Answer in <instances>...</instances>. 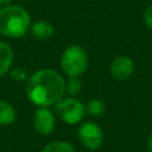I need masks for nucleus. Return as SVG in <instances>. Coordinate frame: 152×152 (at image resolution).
I'll return each mask as SVG.
<instances>
[{
  "instance_id": "14",
  "label": "nucleus",
  "mask_w": 152,
  "mask_h": 152,
  "mask_svg": "<svg viewBox=\"0 0 152 152\" xmlns=\"http://www.w3.org/2000/svg\"><path fill=\"white\" fill-rule=\"evenodd\" d=\"M10 76H11V78L13 80V81H15V82H23V81H27V74L23 70V69H20V68H13V69H11L10 71Z\"/></svg>"
},
{
  "instance_id": "6",
  "label": "nucleus",
  "mask_w": 152,
  "mask_h": 152,
  "mask_svg": "<svg viewBox=\"0 0 152 152\" xmlns=\"http://www.w3.org/2000/svg\"><path fill=\"white\" fill-rule=\"evenodd\" d=\"M36 132L43 135H49L55 129L56 115L49 107H37L32 118Z\"/></svg>"
},
{
  "instance_id": "11",
  "label": "nucleus",
  "mask_w": 152,
  "mask_h": 152,
  "mask_svg": "<svg viewBox=\"0 0 152 152\" xmlns=\"http://www.w3.org/2000/svg\"><path fill=\"white\" fill-rule=\"evenodd\" d=\"M40 152H75V147L69 141H53L48 144Z\"/></svg>"
},
{
  "instance_id": "3",
  "label": "nucleus",
  "mask_w": 152,
  "mask_h": 152,
  "mask_svg": "<svg viewBox=\"0 0 152 152\" xmlns=\"http://www.w3.org/2000/svg\"><path fill=\"white\" fill-rule=\"evenodd\" d=\"M61 68L68 77H80L87 71L88 53L81 45L65 48L61 56Z\"/></svg>"
},
{
  "instance_id": "16",
  "label": "nucleus",
  "mask_w": 152,
  "mask_h": 152,
  "mask_svg": "<svg viewBox=\"0 0 152 152\" xmlns=\"http://www.w3.org/2000/svg\"><path fill=\"white\" fill-rule=\"evenodd\" d=\"M147 148H148L150 152H152V133L150 134L148 140H147Z\"/></svg>"
},
{
  "instance_id": "17",
  "label": "nucleus",
  "mask_w": 152,
  "mask_h": 152,
  "mask_svg": "<svg viewBox=\"0 0 152 152\" xmlns=\"http://www.w3.org/2000/svg\"><path fill=\"white\" fill-rule=\"evenodd\" d=\"M12 0H0V7H4V6H7V5H11Z\"/></svg>"
},
{
  "instance_id": "13",
  "label": "nucleus",
  "mask_w": 152,
  "mask_h": 152,
  "mask_svg": "<svg viewBox=\"0 0 152 152\" xmlns=\"http://www.w3.org/2000/svg\"><path fill=\"white\" fill-rule=\"evenodd\" d=\"M82 90V83L80 81V77H68L65 81V93H68L70 96H76Z\"/></svg>"
},
{
  "instance_id": "2",
  "label": "nucleus",
  "mask_w": 152,
  "mask_h": 152,
  "mask_svg": "<svg viewBox=\"0 0 152 152\" xmlns=\"http://www.w3.org/2000/svg\"><path fill=\"white\" fill-rule=\"evenodd\" d=\"M31 26L28 12L18 5L0 7V34L8 38L24 37Z\"/></svg>"
},
{
  "instance_id": "7",
  "label": "nucleus",
  "mask_w": 152,
  "mask_h": 152,
  "mask_svg": "<svg viewBox=\"0 0 152 152\" xmlns=\"http://www.w3.org/2000/svg\"><path fill=\"white\" fill-rule=\"evenodd\" d=\"M134 71V62L128 56L115 57L109 66L110 75L119 81H125L132 76Z\"/></svg>"
},
{
  "instance_id": "4",
  "label": "nucleus",
  "mask_w": 152,
  "mask_h": 152,
  "mask_svg": "<svg viewBox=\"0 0 152 152\" xmlns=\"http://www.w3.org/2000/svg\"><path fill=\"white\" fill-rule=\"evenodd\" d=\"M55 115L68 125L81 122L86 115V104L74 96L62 97L55 104Z\"/></svg>"
},
{
  "instance_id": "15",
  "label": "nucleus",
  "mask_w": 152,
  "mask_h": 152,
  "mask_svg": "<svg viewBox=\"0 0 152 152\" xmlns=\"http://www.w3.org/2000/svg\"><path fill=\"white\" fill-rule=\"evenodd\" d=\"M144 23L152 31V5L148 6L144 12Z\"/></svg>"
},
{
  "instance_id": "12",
  "label": "nucleus",
  "mask_w": 152,
  "mask_h": 152,
  "mask_svg": "<svg viewBox=\"0 0 152 152\" xmlns=\"http://www.w3.org/2000/svg\"><path fill=\"white\" fill-rule=\"evenodd\" d=\"M106 109L104 102L100 99H91L86 104V113H88L91 116H100L103 114Z\"/></svg>"
},
{
  "instance_id": "5",
  "label": "nucleus",
  "mask_w": 152,
  "mask_h": 152,
  "mask_svg": "<svg viewBox=\"0 0 152 152\" xmlns=\"http://www.w3.org/2000/svg\"><path fill=\"white\" fill-rule=\"evenodd\" d=\"M78 139L81 144L88 150L95 151L97 150L103 141V132L100 126L93 121L83 122L77 131Z\"/></svg>"
},
{
  "instance_id": "1",
  "label": "nucleus",
  "mask_w": 152,
  "mask_h": 152,
  "mask_svg": "<svg viewBox=\"0 0 152 152\" xmlns=\"http://www.w3.org/2000/svg\"><path fill=\"white\" fill-rule=\"evenodd\" d=\"M25 91L37 107L55 106L65 94V78L55 69L43 68L27 78Z\"/></svg>"
},
{
  "instance_id": "10",
  "label": "nucleus",
  "mask_w": 152,
  "mask_h": 152,
  "mask_svg": "<svg viewBox=\"0 0 152 152\" xmlns=\"http://www.w3.org/2000/svg\"><path fill=\"white\" fill-rule=\"evenodd\" d=\"M15 118L17 113L14 107L10 102L0 100V126H8L13 124Z\"/></svg>"
},
{
  "instance_id": "8",
  "label": "nucleus",
  "mask_w": 152,
  "mask_h": 152,
  "mask_svg": "<svg viewBox=\"0 0 152 152\" xmlns=\"http://www.w3.org/2000/svg\"><path fill=\"white\" fill-rule=\"evenodd\" d=\"M14 52L12 46L6 42H0V77L11 70Z\"/></svg>"
},
{
  "instance_id": "9",
  "label": "nucleus",
  "mask_w": 152,
  "mask_h": 152,
  "mask_svg": "<svg viewBox=\"0 0 152 152\" xmlns=\"http://www.w3.org/2000/svg\"><path fill=\"white\" fill-rule=\"evenodd\" d=\"M31 34L38 40H48L53 34V26L45 20H38L30 26Z\"/></svg>"
}]
</instances>
